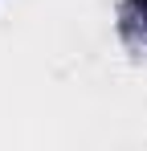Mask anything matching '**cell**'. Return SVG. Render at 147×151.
Wrapping results in <instances>:
<instances>
[{"mask_svg":"<svg viewBox=\"0 0 147 151\" xmlns=\"http://www.w3.org/2000/svg\"><path fill=\"white\" fill-rule=\"evenodd\" d=\"M139 4H147V0H139Z\"/></svg>","mask_w":147,"mask_h":151,"instance_id":"obj_1","label":"cell"}]
</instances>
